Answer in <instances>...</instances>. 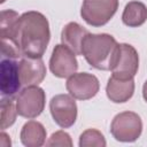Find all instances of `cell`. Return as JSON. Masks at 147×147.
<instances>
[{"mask_svg":"<svg viewBox=\"0 0 147 147\" xmlns=\"http://www.w3.org/2000/svg\"><path fill=\"white\" fill-rule=\"evenodd\" d=\"M142 131V122L138 114L133 111H123L117 114L110 125V132L117 141H136Z\"/></svg>","mask_w":147,"mask_h":147,"instance_id":"3957f363","label":"cell"},{"mask_svg":"<svg viewBox=\"0 0 147 147\" xmlns=\"http://www.w3.org/2000/svg\"><path fill=\"white\" fill-rule=\"evenodd\" d=\"M47 146H67V147H71L72 146V141L70 136L64 132V131H56L55 133H53L49 138V140L46 142Z\"/></svg>","mask_w":147,"mask_h":147,"instance_id":"d6986e66","label":"cell"},{"mask_svg":"<svg viewBox=\"0 0 147 147\" xmlns=\"http://www.w3.org/2000/svg\"><path fill=\"white\" fill-rule=\"evenodd\" d=\"M18 72L22 85L25 87L36 86L44 80L46 76V67L41 57L32 59L23 56L18 63Z\"/></svg>","mask_w":147,"mask_h":147,"instance_id":"8fae6325","label":"cell"},{"mask_svg":"<svg viewBox=\"0 0 147 147\" xmlns=\"http://www.w3.org/2000/svg\"><path fill=\"white\" fill-rule=\"evenodd\" d=\"M0 114H1V117H0L1 130H5L14 124V122L16 119V115H17V109H16V105H14L11 98L5 99V96H2Z\"/></svg>","mask_w":147,"mask_h":147,"instance_id":"e0dca14e","label":"cell"},{"mask_svg":"<svg viewBox=\"0 0 147 147\" xmlns=\"http://www.w3.org/2000/svg\"><path fill=\"white\" fill-rule=\"evenodd\" d=\"M49 69L55 77H70L78 69L76 54L63 44L56 45L49 60Z\"/></svg>","mask_w":147,"mask_h":147,"instance_id":"9c48e42d","label":"cell"},{"mask_svg":"<svg viewBox=\"0 0 147 147\" xmlns=\"http://www.w3.org/2000/svg\"><path fill=\"white\" fill-rule=\"evenodd\" d=\"M118 0H84L80 15L92 26H102L115 15Z\"/></svg>","mask_w":147,"mask_h":147,"instance_id":"5b68a950","label":"cell"},{"mask_svg":"<svg viewBox=\"0 0 147 147\" xmlns=\"http://www.w3.org/2000/svg\"><path fill=\"white\" fill-rule=\"evenodd\" d=\"M79 146L80 147H91V146L103 147L106 146V140L103 134L100 131L95 129H87L79 137Z\"/></svg>","mask_w":147,"mask_h":147,"instance_id":"ac0fdd59","label":"cell"},{"mask_svg":"<svg viewBox=\"0 0 147 147\" xmlns=\"http://www.w3.org/2000/svg\"><path fill=\"white\" fill-rule=\"evenodd\" d=\"M10 139H9V136L5 132H1L0 133V146L1 147H9L10 146Z\"/></svg>","mask_w":147,"mask_h":147,"instance_id":"ffe728a7","label":"cell"},{"mask_svg":"<svg viewBox=\"0 0 147 147\" xmlns=\"http://www.w3.org/2000/svg\"><path fill=\"white\" fill-rule=\"evenodd\" d=\"M49 109L54 122L63 127H70L75 124L77 118V105L72 95L57 94L52 98Z\"/></svg>","mask_w":147,"mask_h":147,"instance_id":"ba28073f","label":"cell"},{"mask_svg":"<svg viewBox=\"0 0 147 147\" xmlns=\"http://www.w3.org/2000/svg\"><path fill=\"white\" fill-rule=\"evenodd\" d=\"M46 95L42 88L36 86H26L16 99L17 114L25 118H36L45 107Z\"/></svg>","mask_w":147,"mask_h":147,"instance_id":"8992f818","label":"cell"},{"mask_svg":"<svg viewBox=\"0 0 147 147\" xmlns=\"http://www.w3.org/2000/svg\"><path fill=\"white\" fill-rule=\"evenodd\" d=\"M117 41L107 33H88L82 44V55L87 63L99 70H111L118 52Z\"/></svg>","mask_w":147,"mask_h":147,"instance_id":"7a4b0ae2","label":"cell"},{"mask_svg":"<svg viewBox=\"0 0 147 147\" xmlns=\"http://www.w3.org/2000/svg\"><path fill=\"white\" fill-rule=\"evenodd\" d=\"M122 20L130 28L140 26L147 20V7L140 1H130L124 8Z\"/></svg>","mask_w":147,"mask_h":147,"instance_id":"2e32d148","label":"cell"},{"mask_svg":"<svg viewBox=\"0 0 147 147\" xmlns=\"http://www.w3.org/2000/svg\"><path fill=\"white\" fill-rule=\"evenodd\" d=\"M46 140L44 125L36 121L26 122L21 131V141L26 147H40Z\"/></svg>","mask_w":147,"mask_h":147,"instance_id":"9a60e30c","label":"cell"},{"mask_svg":"<svg viewBox=\"0 0 147 147\" xmlns=\"http://www.w3.org/2000/svg\"><path fill=\"white\" fill-rule=\"evenodd\" d=\"M90 32L76 22L68 23L61 33L62 44L70 48L76 55H82V44Z\"/></svg>","mask_w":147,"mask_h":147,"instance_id":"5bb4252c","label":"cell"},{"mask_svg":"<svg viewBox=\"0 0 147 147\" xmlns=\"http://www.w3.org/2000/svg\"><path fill=\"white\" fill-rule=\"evenodd\" d=\"M67 90L75 99L88 100L99 92V80L94 75L78 72L71 75L67 80Z\"/></svg>","mask_w":147,"mask_h":147,"instance_id":"30bf717a","label":"cell"},{"mask_svg":"<svg viewBox=\"0 0 147 147\" xmlns=\"http://www.w3.org/2000/svg\"><path fill=\"white\" fill-rule=\"evenodd\" d=\"M49 25L47 18L39 11H26L18 21L15 46L21 56L41 57L49 42Z\"/></svg>","mask_w":147,"mask_h":147,"instance_id":"6da1fadb","label":"cell"},{"mask_svg":"<svg viewBox=\"0 0 147 147\" xmlns=\"http://www.w3.org/2000/svg\"><path fill=\"white\" fill-rule=\"evenodd\" d=\"M139 68V55L136 48L129 44H119L114 65L113 77L118 79H132Z\"/></svg>","mask_w":147,"mask_h":147,"instance_id":"52a82bcc","label":"cell"},{"mask_svg":"<svg viewBox=\"0 0 147 147\" xmlns=\"http://www.w3.org/2000/svg\"><path fill=\"white\" fill-rule=\"evenodd\" d=\"M142 96H144V99H145L146 102H147V80L145 82V84H144V86H142Z\"/></svg>","mask_w":147,"mask_h":147,"instance_id":"44dd1931","label":"cell"},{"mask_svg":"<svg viewBox=\"0 0 147 147\" xmlns=\"http://www.w3.org/2000/svg\"><path fill=\"white\" fill-rule=\"evenodd\" d=\"M106 92L110 101L115 103L126 102L129 99H131L134 92L133 78L132 79H118L111 76L108 79Z\"/></svg>","mask_w":147,"mask_h":147,"instance_id":"4fadbf2b","label":"cell"},{"mask_svg":"<svg viewBox=\"0 0 147 147\" xmlns=\"http://www.w3.org/2000/svg\"><path fill=\"white\" fill-rule=\"evenodd\" d=\"M20 15L11 9L2 10L0 15V40H1V54L10 59L21 57L18 49L15 46Z\"/></svg>","mask_w":147,"mask_h":147,"instance_id":"277c9868","label":"cell"},{"mask_svg":"<svg viewBox=\"0 0 147 147\" xmlns=\"http://www.w3.org/2000/svg\"><path fill=\"white\" fill-rule=\"evenodd\" d=\"M21 78L18 63L14 59L1 60V94L2 96L13 98L21 88Z\"/></svg>","mask_w":147,"mask_h":147,"instance_id":"7c38bea8","label":"cell"}]
</instances>
